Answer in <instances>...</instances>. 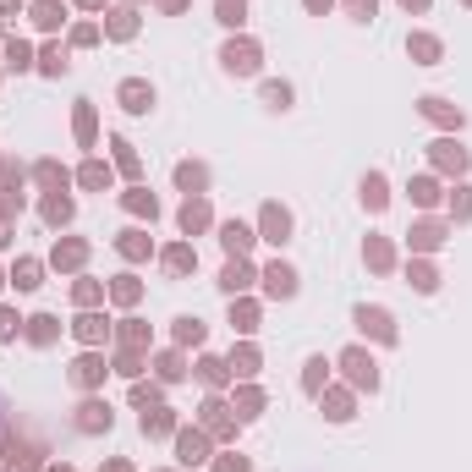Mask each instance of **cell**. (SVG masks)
Segmentation results:
<instances>
[{"label": "cell", "instance_id": "obj_19", "mask_svg": "<svg viewBox=\"0 0 472 472\" xmlns=\"http://www.w3.org/2000/svg\"><path fill=\"white\" fill-rule=\"evenodd\" d=\"M121 253H126V258H143V253H148V242L138 236V231H126V236H121Z\"/></svg>", "mask_w": 472, "mask_h": 472}, {"label": "cell", "instance_id": "obj_9", "mask_svg": "<svg viewBox=\"0 0 472 472\" xmlns=\"http://www.w3.org/2000/svg\"><path fill=\"white\" fill-rule=\"evenodd\" d=\"M204 226H209V209L198 204V198H187V209H182V231L192 236V231H204Z\"/></svg>", "mask_w": 472, "mask_h": 472}, {"label": "cell", "instance_id": "obj_17", "mask_svg": "<svg viewBox=\"0 0 472 472\" xmlns=\"http://www.w3.org/2000/svg\"><path fill=\"white\" fill-rule=\"evenodd\" d=\"M264 99L275 104V110H286V104H291V88H286V82H269V88H264Z\"/></svg>", "mask_w": 472, "mask_h": 472}, {"label": "cell", "instance_id": "obj_26", "mask_svg": "<svg viewBox=\"0 0 472 472\" xmlns=\"http://www.w3.org/2000/svg\"><path fill=\"white\" fill-rule=\"evenodd\" d=\"M11 335H17V313L0 308V341H11Z\"/></svg>", "mask_w": 472, "mask_h": 472}, {"label": "cell", "instance_id": "obj_27", "mask_svg": "<svg viewBox=\"0 0 472 472\" xmlns=\"http://www.w3.org/2000/svg\"><path fill=\"white\" fill-rule=\"evenodd\" d=\"M220 22H242V0H220Z\"/></svg>", "mask_w": 472, "mask_h": 472}, {"label": "cell", "instance_id": "obj_21", "mask_svg": "<svg viewBox=\"0 0 472 472\" xmlns=\"http://www.w3.org/2000/svg\"><path fill=\"white\" fill-rule=\"evenodd\" d=\"M176 335H182V341H204V324H198V319H176Z\"/></svg>", "mask_w": 472, "mask_h": 472}, {"label": "cell", "instance_id": "obj_23", "mask_svg": "<svg viewBox=\"0 0 472 472\" xmlns=\"http://www.w3.org/2000/svg\"><path fill=\"white\" fill-rule=\"evenodd\" d=\"M77 335H82V341H99V335H104V319H77Z\"/></svg>", "mask_w": 472, "mask_h": 472}, {"label": "cell", "instance_id": "obj_16", "mask_svg": "<svg viewBox=\"0 0 472 472\" xmlns=\"http://www.w3.org/2000/svg\"><path fill=\"white\" fill-rule=\"evenodd\" d=\"M176 182H182V187H204L209 170H204V165H182V170H176Z\"/></svg>", "mask_w": 472, "mask_h": 472}, {"label": "cell", "instance_id": "obj_29", "mask_svg": "<svg viewBox=\"0 0 472 472\" xmlns=\"http://www.w3.org/2000/svg\"><path fill=\"white\" fill-rule=\"evenodd\" d=\"M6 61H11V66H17V72H22V66L33 61V55H28V44H11V50H6Z\"/></svg>", "mask_w": 472, "mask_h": 472}, {"label": "cell", "instance_id": "obj_10", "mask_svg": "<svg viewBox=\"0 0 472 472\" xmlns=\"http://www.w3.org/2000/svg\"><path fill=\"white\" fill-rule=\"evenodd\" d=\"M82 429H110V407L88 401V407H82Z\"/></svg>", "mask_w": 472, "mask_h": 472}, {"label": "cell", "instance_id": "obj_2", "mask_svg": "<svg viewBox=\"0 0 472 472\" xmlns=\"http://www.w3.org/2000/svg\"><path fill=\"white\" fill-rule=\"evenodd\" d=\"M226 66L231 72H258V50H253V44H226Z\"/></svg>", "mask_w": 472, "mask_h": 472}, {"label": "cell", "instance_id": "obj_7", "mask_svg": "<svg viewBox=\"0 0 472 472\" xmlns=\"http://www.w3.org/2000/svg\"><path fill=\"white\" fill-rule=\"evenodd\" d=\"M264 231H269V242H286V231H291V214L280 204H269L264 209Z\"/></svg>", "mask_w": 472, "mask_h": 472}, {"label": "cell", "instance_id": "obj_22", "mask_svg": "<svg viewBox=\"0 0 472 472\" xmlns=\"http://www.w3.org/2000/svg\"><path fill=\"white\" fill-rule=\"evenodd\" d=\"M99 363H94V357H82V363H77V385H94V379H99Z\"/></svg>", "mask_w": 472, "mask_h": 472}, {"label": "cell", "instance_id": "obj_24", "mask_svg": "<svg viewBox=\"0 0 472 472\" xmlns=\"http://www.w3.org/2000/svg\"><path fill=\"white\" fill-rule=\"evenodd\" d=\"M170 429V417H165V412H143V434H165Z\"/></svg>", "mask_w": 472, "mask_h": 472}, {"label": "cell", "instance_id": "obj_1", "mask_svg": "<svg viewBox=\"0 0 472 472\" xmlns=\"http://www.w3.org/2000/svg\"><path fill=\"white\" fill-rule=\"evenodd\" d=\"M220 242L231 247V258H242L247 247H253V231H247L242 220H226V226H220Z\"/></svg>", "mask_w": 472, "mask_h": 472}, {"label": "cell", "instance_id": "obj_34", "mask_svg": "<svg viewBox=\"0 0 472 472\" xmlns=\"http://www.w3.org/2000/svg\"><path fill=\"white\" fill-rule=\"evenodd\" d=\"M412 236H417V242H423V247H434V242H439V226H417V231H412Z\"/></svg>", "mask_w": 472, "mask_h": 472}, {"label": "cell", "instance_id": "obj_36", "mask_svg": "<svg viewBox=\"0 0 472 472\" xmlns=\"http://www.w3.org/2000/svg\"><path fill=\"white\" fill-rule=\"evenodd\" d=\"M351 11H357V17H373V0H351Z\"/></svg>", "mask_w": 472, "mask_h": 472}, {"label": "cell", "instance_id": "obj_18", "mask_svg": "<svg viewBox=\"0 0 472 472\" xmlns=\"http://www.w3.org/2000/svg\"><path fill=\"white\" fill-rule=\"evenodd\" d=\"M82 187H110V170L104 165H82Z\"/></svg>", "mask_w": 472, "mask_h": 472}, {"label": "cell", "instance_id": "obj_30", "mask_svg": "<svg viewBox=\"0 0 472 472\" xmlns=\"http://www.w3.org/2000/svg\"><path fill=\"white\" fill-rule=\"evenodd\" d=\"M44 214H50V220H66V214H72V204H66V198H50V204H44Z\"/></svg>", "mask_w": 472, "mask_h": 472}, {"label": "cell", "instance_id": "obj_37", "mask_svg": "<svg viewBox=\"0 0 472 472\" xmlns=\"http://www.w3.org/2000/svg\"><path fill=\"white\" fill-rule=\"evenodd\" d=\"M324 6H329V0H308V11H324Z\"/></svg>", "mask_w": 472, "mask_h": 472}, {"label": "cell", "instance_id": "obj_15", "mask_svg": "<svg viewBox=\"0 0 472 472\" xmlns=\"http://www.w3.org/2000/svg\"><path fill=\"white\" fill-rule=\"evenodd\" d=\"M165 264L176 269V275H187V269L198 264V258H192V253H187V247H170V253H165Z\"/></svg>", "mask_w": 472, "mask_h": 472}, {"label": "cell", "instance_id": "obj_35", "mask_svg": "<svg viewBox=\"0 0 472 472\" xmlns=\"http://www.w3.org/2000/svg\"><path fill=\"white\" fill-rule=\"evenodd\" d=\"M231 324H236V329H253V308H231Z\"/></svg>", "mask_w": 472, "mask_h": 472}, {"label": "cell", "instance_id": "obj_8", "mask_svg": "<svg viewBox=\"0 0 472 472\" xmlns=\"http://www.w3.org/2000/svg\"><path fill=\"white\" fill-rule=\"evenodd\" d=\"M264 280H269V291H275V297H291V291H297V275H291L286 264H269Z\"/></svg>", "mask_w": 472, "mask_h": 472}, {"label": "cell", "instance_id": "obj_33", "mask_svg": "<svg viewBox=\"0 0 472 472\" xmlns=\"http://www.w3.org/2000/svg\"><path fill=\"white\" fill-rule=\"evenodd\" d=\"M116 160H121V170H138V154H132L126 143H116Z\"/></svg>", "mask_w": 472, "mask_h": 472}, {"label": "cell", "instance_id": "obj_3", "mask_svg": "<svg viewBox=\"0 0 472 472\" xmlns=\"http://www.w3.org/2000/svg\"><path fill=\"white\" fill-rule=\"evenodd\" d=\"M357 324H363V329H373L379 341H395V329H390V313H385V308H357Z\"/></svg>", "mask_w": 472, "mask_h": 472}, {"label": "cell", "instance_id": "obj_5", "mask_svg": "<svg viewBox=\"0 0 472 472\" xmlns=\"http://www.w3.org/2000/svg\"><path fill=\"white\" fill-rule=\"evenodd\" d=\"M220 286H226L231 297H236V291H247V286H253V269H247L242 258H231V264H226V275H220Z\"/></svg>", "mask_w": 472, "mask_h": 472}, {"label": "cell", "instance_id": "obj_13", "mask_svg": "<svg viewBox=\"0 0 472 472\" xmlns=\"http://www.w3.org/2000/svg\"><path fill=\"white\" fill-rule=\"evenodd\" d=\"M11 280H17L22 291H33V286H39V264H33V258H22V264H17V275H11Z\"/></svg>", "mask_w": 472, "mask_h": 472}, {"label": "cell", "instance_id": "obj_32", "mask_svg": "<svg viewBox=\"0 0 472 472\" xmlns=\"http://www.w3.org/2000/svg\"><path fill=\"white\" fill-rule=\"evenodd\" d=\"M55 335V319H33V341H50Z\"/></svg>", "mask_w": 472, "mask_h": 472}, {"label": "cell", "instance_id": "obj_25", "mask_svg": "<svg viewBox=\"0 0 472 472\" xmlns=\"http://www.w3.org/2000/svg\"><path fill=\"white\" fill-rule=\"evenodd\" d=\"M412 55H423V66H429L434 55H439V44H434V39H412Z\"/></svg>", "mask_w": 472, "mask_h": 472}, {"label": "cell", "instance_id": "obj_11", "mask_svg": "<svg viewBox=\"0 0 472 472\" xmlns=\"http://www.w3.org/2000/svg\"><path fill=\"white\" fill-rule=\"evenodd\" d=\"M363 204H368V209H385V176H368V182H363Z\"/></svg>", "mask_w": 472, "mask_h": 472}, {"label": "cell", "instance_id": "obj_31", "mask_svg": "<svg viewBox=\"0 0 472 472\" xmlns=\"http://www.w3.org/2000/svg\"><path fill=\"white\" fill-rule=\"evenodd\" d=\"M44 72H66V55H61V50H44Z\"/></svg>", "mask_w": 472, "mask_h": 472}, {"label": "cell", "instance_id": "obj_6", "mask_svg": "<svg viewBox=\"0 0 472 472\" xmlns=\"http://www.w3.org/2000/svg\"><path fill=\"white\" fill-rule=\"evenodd\" d=\"M346 368H351V379H357V385H379V373H373V357H363V351H346Z\"/></svg>", "mask_w": 472, "mask_h": 472}, {"label": "cell", "instance_id": "obj_20", "mask_svg": "<svg viewBox=\"0 0 472 472\" xmlns=\"http://www.w3.org/2000/svg\"><path fill=\"white\" fill-rule=\"evenodd\" d=\"M126 209H138V214L154 220V198H148V192H126Z\"/></svg>", "mask_w": 472, "mask_h": 472}, {"label": "cell", "instance_id": "obj_14", "mask_svg": "<svg viewBox=\"0 0 472 472\" xmlns=\"http://www.w3.org/2000/svg\"><path fill=\"white\" fill-rule=\"evenodd\" d=\"M204 434H182V461H204Z\"/></svg>", "mask_w": 472, "mask_h": 472}, {"label": "cell", "instance_id": "obj_4", "mask_svg": "<svg viewBox=\"0 0 472 472\" xmlns=\"http://www.w3.org/2000/svg\"><path fill=\"white\" fill-rule=\"evenodd\" d=\"M121 104H126V110H138V116H143L148 104H154V88H148V82H121Z\"/></svg>", "mask_w": 472, "mask_h": 472}, {"label": "cell", "instance_id": "obj_12", "mask_svg": "<svg viewBox=\"0 0 472 472\" xmlns=\"http://www.w3.org/2000/svg\"><path fill=\"white\" fill-rule=\"evenodd\" d=\"M33 22H39V28H55V22H61V6H55V0H39V6H33Z\"/></svg>", "mask_w": 472, "mask_h": 472}, {"label": "cell", "instance_id": "obj_28", "mask_svg": "<svg viewBox=\"0 0 472 472\" xmlns=\"http://www.w3.org/2000/svg\"><path fill=\"white\" fill-rule=\"evenodd\" d=\"M110 33H116V39H126V33H132V11H116V22H110Z\"/></svg>", "mask_w": 472, "mask_h": 472}]
</instances>
